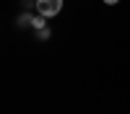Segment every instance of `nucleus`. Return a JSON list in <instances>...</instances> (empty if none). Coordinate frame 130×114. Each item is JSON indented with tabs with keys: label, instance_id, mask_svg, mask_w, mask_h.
<instances>
[{
	"label": "nucleus",
	"instance_id": "7ed1b4c3",
	"mask_svg": "<svg viewBox=\"0 0 130 114\" xmlns=\"http://www.w3.org/2000/svg\"><path fill=\"white\" fill-rule=\"evenodd\" d=\"M104 3H107V5H117V3H120V0H104Z\"/></svg>",
	"mask_w": 130,
	"mask_h": 114
},
{
	"label": "nucleus",
	"instance_id": "f03ea898",
	"mask_svg": "<svg viewBox=\"0 0 130 114\" xmlns=\"http://www.w3.org/2000/svg\"><path fill=\"white\" fill-rule=\"evenodd\" d=\"M31 26H34V29H44V16H37V18H31Z\"/></svg>",
	"mask_w": 130,
	"mask_h": 114
},
{
	"label": "nucleus",
	"instance_id": "f257e3e1",
	"mask_svg": "<svg viewBox=\"0 0 130 114\" xmlns=\"http://www.w3.org/2000/svg\"><path fill=\"white\" fill-rule=\"evenodd\" d=\"M37 10H39V16H57L60 10H62V0H37Z\"/></svg>",
	"mask_w": 130,
	"mask_h": 114
}]
</instances>
